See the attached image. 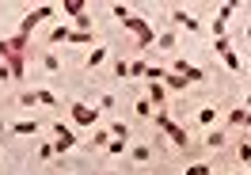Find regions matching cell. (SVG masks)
Segmentation results:
<instances>
[{
  "mask_svg": "<svg viewBox=\"0 0 251 175\" xmlns=\"http://www.w3.org/2000/svg\"><path fill=\"white\" fill-rule=\"evenodd\" d=\"M156 42L164 50H175V46H179V34H175V31H164V34H156Z\"/></svg>",
  "mask_w": 251,
  "mask_h": 175,
  "instance_id": "20",
  "label": "cell"
},
{
  "mask_svg": "<svg viewBox=\"0 0 251 175\" xmlns=\"http://www.w3.org/2000/svg\"><path fill=\"white\" fill-rule=\"evenodd\" d=\"M69 118H73L76 126H95V122H99V111L88 107V103H69Z\"/></svg>",
  "mask_w": 251,
  "mask_h": 175,
  "instance_id": "5",
  "label": "cell"
},
{
  "mask_svg": "<svg viewBox=\"0 0 251 175\" xmlns=\"http://www.w3.org/2000/svg\"><path fill=\"white\" fill-rule=\"evenodd\" d=\"M42 65H46L50 76H57V73H61V61H57V53H53V50H46V53H42Z\"/></svg>",
  "mask_w": 251,
  "mask_h": 175,
  "instance_id": "14",
  "label": "cell"
},
{
  "mask_svg": "<svg viewBox=\"0 0 251 175\" xmlns=\"http://www.w3.org/2000/svg\"><path fill=\"white\" fill-rule=\"evenodd\" d=\"M248 168H251V164H248Z\"/></svg>",
  "mask_w": 251,
  "mask_h": 175,
  "instance_id": "39",
  "label": "cell"
},
{
  "mask_svg": "<svg viewBox=\"0 0 251 175\" xmlns=\"http://www.w3.org/2000/svg\"><path fill=\"white\" fill-rule=\"evenodd\" d=\"M172 73H179V76H187V84H194V80H202V69H198V65H190L187 57H175V61H172Z\"/></svg>",
  "mask_w": 251,
  "mask_h": 175,
  "instance_id": "8",
  "label": "cell"
},
{
  "mask_svg": "<svg viewBox=\"0 0 251 175\" xmlns=\"http://www.w3.org/2000/svg\"><path fill=\"white\" fill-rule=\"evenodd\" d=\"M8 129H12V126H8V122H4V118H0V137H8Z\"/></svg>",
  "mask_w": 251,
  "mask_h": 175,
  "instance_id": "35",
  "label": "cell"
},
{
  "mask_svg": "<svg viewBox=\"0 0 251 175\" xmlns=\"http://www.w3.org/2000/svg\"><path fill=\"white\" fill-rule=\"evenodd\" d=\"M240 8V0H225L217 8V19H213V38H225V27H228V16Z\"/></svg>",
  "mask_w": 251,
  "mask_h": 175,
  "instance_id": "6",
  "label": "cell"
},
{
  "mask_svg": "<svg viewBox=\"0 0 251 175\" xmlns=\"http://www.w3.org/2000/svg\"><path fill=\"white\" fill-rule=\"evenodd\" d=\"M205 145H209V149H221V145H225V129H209V133H205Z\"/></svg>",
  "mask_w": 251,
  "mask_h": 175,
  "instance_id": "22",
  "label": "cell"
},
{
  "mask_svg": "<svg viewBox=\"0 0 251 175\" xmlns=\"http://www.w3.org/2000/svg\"><path fill=\"white\" fill-rule=\"evenodd\" d=\"M133 111L141 114V118H152V114H156V111H152V103H149V99H137V107H133Z\"/></svg>",
  "mask_w": 251,
  "mask_h": 175,
  "instance_id": "25",
  "label": "cell"
},
{
  "mask_svg": "<svg viewBox=\"0 0 251 175\" xmlns=\"http://www.w3.org/2000/svg\"><path fill=\"white\" fill-rule=\"evenodd\" d=\"M110 137H114V141H126V145H129V126H126V122H114V126H110Z\"/></svg>",
  "mask_w": 251,
  "mask_h": 175,
  "instance_id": "19",
  "label": "cell"
},
{
  "mask_svg": "<svg viewBox=\"0 0 251 175\" xmlns=\"http://www.w3.org/2000/svg\"><path fill=\"white\" fill-rule=\"evenodd\" d=\"M114 76H118V80L129 76V61H114Z\"/></svg>",
  "mask_w": 251,
  "mask_h": 175,
  "instance_id": "29",
  "label": "cell"
},
{
  "mask_svg": "<svg viewBox=\"0 0 251 175\" xmlns=\"http://www.w3.org/2000/svg\"><path fill=\"white\" fill-rule=\"evenodd\" d=\"M84 61H88V69H95V65H103V61H107V50H103V46H95L92 53L84 57Z\"/></svg>",
  "mask_w": 251,
  "mask_h": 175,
  "instance_id": "18",
  "label": "cell"
},
{
  "mask_svg": "<svg viewBox=\"0 0 251 175\" xmlns=\"http://www.w3.org/2000/svg\"><path fill=\"white\" fill-rule=\"evenodd\" d=\"M213 50H217V57L228 65L232 73H244V61H240V53L232 50V38H228V34H225V38H213Z\"/></svg>",
  "mask_w": 251,
  "mask_h": 175,
  "instance_id": "3",
  "label": "cell"
},
{
  "mask_svg": "<svg viewBox=\"0 0 251 175\" xmlns=\"http://www.w3.org/2000/svg\"><path fill=\"white\" fill-rule=\"evenodd\" d=\"M53 16H57V8H53V4H38V8H31L27 19L19 23V34H27V38H31L34 27H38V23H46V19H53Z\"/></svg>",
  "mask_w": 251,
  "mask_h": 175,
  "instance_id": "2",
  "label": "cell"
},
{
  "mask_svg": "<svg viewBox=\"0 0 251 175\" xmlns=\"http://www.w3.org/2000/svg\"><path fill=\"white\" fill-rule=\"evenodd\" d=\"M61 12H65L69 19H76V16H84V12H88V4H84V0H65Z\"/></svg>",
  "mask_w": 251,
  "mask_h": 175,
  "instance_id": "12",
  "label": "cell"
},
{
  "mask_svg": "<svg viewBox=\"0 0 251 175\" xmlns=\"http://www.w3.org/2000/svg\"><path fill=\"white\" fill-rule=\"evenodd\" d=\"M213 172V168H209V164H202V160H198V164H187V172L183 175H209Z\"/></svg>",
  "mask_w": 251,
  "mask_h": 175,
  "instance_id": "24",
  "label": "cell"
},
{
  "mask_svg": "<svg viewBox=\"0 0 251 175\" xmlns=\"http://www.w3.org/2000/svg\"><path fill=\"white\" fill-rule=\"evenodd\" d=\"M244 38H248V42H251V23H248V27H244Z\"/></svg>",
  "mask_w": 251,
  "mask_h": 175,
  "instance_id": "36",
  "label": "cell"
},
{
  "mask_svg": "<svg viewBox=\"0 0 251 175\" xmlns=\"http://www.w3.org/2000/svg\"><path fill=\"white\" fill-rule=\"evenodd\" d=\"M34 96H38V103H42V107H61V103L53 99V92H46V88H34Z\"/></svg>",
  "mask_w": 251,
  "mask_h": 175,
  "instance_id": "21",
  "label": "cell"
},
{
  "mask_svg": "<svg viewBox=\"0 0 251 175\" xmlns=\"http://www.w3.org/2000/svg\"><path fill=\"white\" fill-rule=\"evenodd\" d=\"M0 80H4V84H8V80H16V76H12V69H8L4 61H0Z\"/></svg>",
  "mask_w": 251,
  "mask_h": 175,
  "instance_id": "33",
  "label": "cell"
},
{
  "mask_svg": "<svg viewBox=\"0 0 251 175\" xmlns=\"http://www.w3.org/2000/svg\"><path fill=\"white\" fill-rule=\"evenodd\" d=\"M110 12H114V19H122V27H129V31L137 34V50H149L152 42H156V31H152V27L137 16V12H129L126 4H114Z\"/></svg>",
  "mask_w": 251,
  "mask_h": 175,
  "instance_id": "1",
  "label": "cell"
},
{
  "mask_svg": "<svg viewBox=\"0 0 251 175\" xmlns=\"http://www.w3.org/2000/svg\"><path fill=\"white\" fill-rule=\"evenodd\" d=\"M103 175H118V172H103Z\"/></svg>",
  "mask_w": 251,
  "mask_h": 175,
  "instance_id": "37",
  "label": "cell"
},
{
  "mask_svg": "<svg viewBox=\"0 0 251 175\" xmlns=\"http://www.w3.org/2000/svg\"><path fill=\"white\" fill-rule=\"evenodd\" d=\"M0 61H8V38H0Z\"/></svg>",
  "mask_w": 251,
  "mask_h": 175,
  "instance_id": "34",
  "label": "cell"
},
{
  "mask_svg": "<svg viewBox=\"0 0 251 175\" xmlns=\"http://www.w3.org/2000/svg\"><path fill=\"white\" fill-rule=\"evenodd\" d=\"M152 118H156V129H160V133H164V129L172 126V114H168V111H156Z\"/></svg>",
  "mask_w": 251,
  "mask_h": 175,
  "instance_id": "26",
  "label": "cell"
},
{
  "mask_svg": "<svg viewBox=\"0 0 251 175\" xmlns=\"http://www.w3.org/2000/svg\"><path fill=\"white\" fill-rule=\"evenodd\" d=\"M145 69H149L145 61H129V76H145Z\"/></svg>",
  "mask_w": 251,
  "mask_h": 175,
  "instance_id": "31",
  "label": "cell"
},
{
  "mask_svg": "<svg viewBox=\"0 0 251 175\" xmlns=\"http://www.w3.org/2000/svg\"><path fill=\"white\" fill-rule=\"evenodd\" d=\"M164 76H168L164 65H149V69H145V80H149V84H164Z\"/></svg>",
  "mask_w": 251,
  "mask_h": 175,
  "instance_id": "13",
  "label": "cell"
},
{
  "mask_svg": "<svg viewBox=\"0 0 251 175\" xmlns=\"http://www.w3.org/2000/svg\"><path fill=\"white\" fill-rule=\"evenodd\" d=\"M172 27H179V31H190V34H194L198 27H202V23L190 16L187 8H172Z\"/></svg>",
  "mask_w": 251,
  "mask_h": 175,
  "instance_id": "7",
  "label": "cell"
},
{
  "mask_svg": "<svg viewBox=\"0 0 251 175\" xmlns=\"http://www.w3.org/2000/svg\"><path fill=\"white\" fill-rule=\"evenodd\" d=\"M198 122L213 129V122H217V111H213V107H202V111H198Z\"/></svg>",
  "mask_w": 251,
  "mask_h": 175,
  "instance_id": "23",
  "label": "cell"
},
{
  "mask_svg": "<svg viewBox=\"0 0 251 175\" xmlns=\"http://www.w3.org/2000/svg\"><path fill=\"white\" fill-rule=\"evenodd\" d=\"M19 107H38V96H34V92H23V96H19Z\"/></svg>",
  "mask_w": 251,
  "mask_h": 175,
  "instance_id": "27",
  "label": "cell"
},
{
  "mask_svg": "<svg viewBox=\"0 0 251 175\" xmlns=\"http://www.w3.org/2000/svg\"><path fill=\"white\" fill-rule=\"evenodd\" d=\"M107 152H110V156H126V141H110Z\"/></svg>",
  "mask_w": 251,
  "mask_h": 175,
  "instance_id": "28",
  "label": "cell"
},
{
  "mask_svg": "<svg viewBox=\"0 0 251 175\" xmlns=\"http://www.w3.org/2000/svg\"><path fill=\"white\" fill-rule=\"evenodd\" d=\"M129 156L137 160V164H149V156H152V149H149V145H133V149H129Z\"/></svg>",
  "mask_w": 251,
  "mask_h": 175,
  "instance_id": "17",
  "label": "cell"
},
{
  "mask_svg": "<svg viewBox=\"0 0 251 175\" xmlns=\"http://www.w3.org/2000/svg\"><path fill=\"white\" fill-rule=\"evenodd\" d=\"M164 88H172V92H183V88H187V76H179V73H172V69H168V76H164Z\"/></svg>",
  "mask_w": 251,
  "mask_h": 175,
  "instance_id": "15",
  "label": "cell"
},
{
  "mask_svg": "<svg viewBox=\"0 0 251 175\" xmlns=\"http://www.w3.org/2000/svg\"><path fill=\"white\" fill-rule=\"evenodd\" d=\"M228 122H232V126L251 129V111H248V107H244V111H232V114H228Z\"/></svg>",
  "mask_w": 251,
  "mask_h": 175,
  "instance_id": "16",
  "label": "cell"
},
{
  "mask_svg": "<svg viewBox=\"0 0 251 175\" xmlns=\"http://www.w3.org/2000/svg\"><path fill=\"white\" fill-rule=\"evenodd\" d=\"M38 129H42V126H38V118H34V122H31V118H23V122H12L8 133H12V137H38Z\"/></svg>",
  "mask_w": 251,
  "mask_h": 175,
  "instance_id": "9",
  "label": "cell"
},
{
  "mask_svg": "<svg viewBox=\"0 0 251 175\" xmlns=\"http://www.w3.org/2000/svg\"><path fill=\"white\" fill-rule=\"evenodd\" d=\"M53 156V141H42L38 145V160H50Z\"/></svg>",
  "mask_w": 251,
  "mask_h": 175,
  "instance_id": "30",
  "label": "cell"
},
{
  "mask_svg": "<svg viewBox=\"0 0 251 175\" xmlns=\"http://www.w3.org/2000/svg\"><path fill=\"white\" fill-rule=\"evenodd\" d=\"M240 160H244V164H251V141L240 145Z\"/></svg>",
  "mask_w": 251,
  "mask_h": 175,
  "instance_id": "32",
  "label": "cell"
},
{
  "mask_svg": "<svg viewBox=\"0 0 251 175\" xmlns=\"http://www.w3.org/2000/svg\"><path fill=\"white\" fill-rule=\"evenodd\" d=\"M164 133H168V137H172L175 145H190V133H187V129H183V126H179V122H172V126L164 129Z\"/></svg>",
  "mask_w": 251,
  "mask_h": 175,
  "instance_id": "11",
  "label": "cell"
},
{
  "mask_svg": "<svg viewBox=\"0 0 251 175\" xmlns=\"http://www.w3.org/2000/svg\"><path fill=\"white\" fill-rule=\"evenodd\" d=\"M248 107H251V92H248Z\"/></svg>",
  "mask_w": 251,
  "mask_h": 175,
  "instance_id": "38",
  "label": "cell"
},
{
  "mask_svg": "<svg viewBox=\"0 0 251 175\" xmlns=\"http://www.w3.org/2000/svg\"><path fill=\"white\" fill-rule=\"evenodd\" d=\"M61 42H73V27H69V23H61V27L50 31V46H61Z\"/></svg>",
  "mask_w": 251,
  "mask_h": 175,
  "instance_id": "10",
  "label": "cell"
},
{
  "mask_svg": "<svg viewBox=\"0 0 251 175\" xmlns=\"http://www.w3.org/2000/svg\"><path fill=\"white\" fill-rule=\"evenodd\" d=\"M76 133L65 126V122H53V152H69V149H76Z\"/></svg>",
  "mask_w": 251,
  "mask_h": 175,
  "instance_id": "4",
  "label": "cell"
}]
</instances>
